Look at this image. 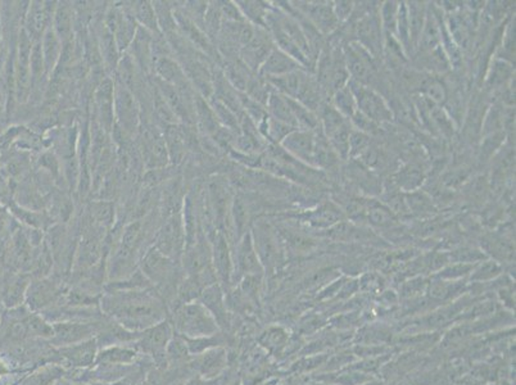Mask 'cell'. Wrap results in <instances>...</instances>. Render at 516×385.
Returning a JSON list of instances; mask_svg holds the SVG:
<instances>
[{"mask_svg": "<svg viewBox=\"0 0 516 385\" xmlns=\"http://www.w3.org/2000/svg\"><path fill=\"white\" fill-rule=\"evenodd\" d=\"M510 73H511L510 66H507L505 62H497L492 70L491 80L493 82V84H502L506 79H508Z\"/></svg>", "mask_w": 516, "mask_h": 385, "instance_id": "7bdbcfd3", "label": "cell"}, {"mask_svg": "<svg viewBox=\"0 0 516 385\" xmlns=\"http://www.w3.org/2000/svg\"><path fill=\"white\" fill-rule=\"evenodd\" d=\"M212 110L216 114L217 121L223 122V125H226L229 127H234V126L238 125L236 116L234 114V112L228 105L223 104V101H220L219 99L214 101Z\"/></svg>", "mask_w": 516, "mask_h": 385, "instance_id": "74e56055", "label": "cell"}, {"mask_svg": "<svg viewBox=\"0 0 516 385\" xmlns=\"http://www.w3.org/2000/svg\"><path fill=\"white\" fill-rule=\"evenodd\" d=\"M157 71L162 76L164 82L171 84L173 86L180 85L184 80L182 69L167 57H162L157 62Z\"/></svg>", "mask_w": 516, "mask_h": 385, "instance_id": "d4e9b609", "label": "cell"}, {"mask_svg": "<svg viewBox=\"0 0 516 385\" xmlns=\"http://www.w3.org/2000/svg\"><path fill=\"white\" fill-rule=\"evenodd\" d=\"M501 274V266L495 261H484L478 264L471 271V280L474 282H487L495 279Z\"/></svg>", "mask_w": 516, "mask_h": 385, "instance_id": "1f68e13d", "label": "cell"}, {"mask_svg": "<svg viewBox=\"0 0 516 385\" xmlns=\"http://www.w3.org/2000/svg\"><path fill=\"white\" fill-rule=\"evenodd\" d=\"M88 327L86 326H79V325H61L57 326V335L63 339L64 342H75L84 338V335L88 334Z\"/></svg>", "mask_w": 516, "mask_h": 385, "instance_id": "d590c367", "label": "cell"}, {"mask_svg": "<svg viewBox=\"0 0 516 385\" xmlns=\"http://www.w3.org/2000/svg\"><path fill=\"white\" fill-rule=\"evenodd\" d=\"M266 108H267V112L270 113V117L297 129V123L294 120L289 101H288L286 97H284L283 94L278 92H271L269 99L266 101Z\"/></svg>", "mask_w": 516, "mask_h": 385, "instance_id": "ba28073f", "label": "cell"}, {"mask_svg": "<svg viewBox=\"0 0 516 385\" xmlns=\"http://www.w3.org/2000/svg\"><path fill=\"white\" fill-rule=\"evenodd\" d=\"M0 53H1V25H0Z\"/></svg>", "mask_w": 516, "mask_h": 385, "instance_id": "7dc6e473", "label": "cell"}, {"mask_svg": "<svg viewBox=\"0 0 516 385\" xmlns=\"http://www.w3.org/2000/svg\"><path fill=\"white\" fill-rule=\"evenodd\" d=\"M321 123L325 136L328 138L341 127H343L344 125H347V121L333 105H324L321 110Z\"/></svg>", "mask_w": 516, "mask_h": 385, "instance_id": "7402d4cb", "label": "cell"}, {"mask_svg": "<svg viewBox=\"0 0 516 385\" xmlns=\"http://www.w3.org/2000/svg\"><path fill=\"white\" fill-rule=\"evenodd\" d=\"M358 36L364 44V48L375 51V48L379 47L380 41L379 22L375 21L373 17L361 21V23L358 25Z\"/></svg>", "mask_w": 516, "mask_h": 385, "instance_id": "ac0fdd59", "label": "cell"}, {"mask_svg": "<svg viewBox=\"0 0 516 385\" xmlns=\"http://www.w3.org/2000/svg\"><path fill=\"white\" fill-rule=\"evenodd\" d=\"M152 301L140 297L126 298L117 304V314L122 317V320H130L138 324V321H145L151 317H154L156 307H153Z\"/></svg>", "mask_w": 516, "mask_h": 385, "instance_id": "5b68a950", "label": "cell"}, {"mask_svg": "<svg viewBox=\"0 0 516 385\" xmlns=\"http://www.w3.org/2000/svg\"><path fill=\"white\" fill-rule=\"evenodd\" d=\"M297 70H301L298 62L280 49H273L261 64L260 73L266 76L267 79H271L280 77Z\"/></svg>", "mask_w": 516, "mask_h": 385, "instance_id": "277c9868", "label": "cell"}, {"mask_svg": "<svg viewBox=\"0 0 516 385\" xmlns=\"http://www.w3.org/2000/svg\"><path fill=\"white\" fill-rule=\"evenodd\" d=\"M27 22L32 34H41L47 25V10L41 3H32L27 14Z\"/></svg>", "mask_w": 516, "mask_h": 385, "instance_id": "f546056e", "label": "cell"}, {"mask_svg": "<svg viewBox=\"0 0 516 385\" xmlns=\"http://www.w3.org/2000/svg\"><path fill=\"white\" fill-rule=\"evenodd\" d=\"M429 116H430V120L434 122L435 126L443 134L451 135L454 132L452 121L450 120V117L445 114V112L442 108L434 107L433 110H430V112H429Z\"/></svg>", "mask_w": 516, "mask_h": 385, "instance_id": "8d00e7d4", "label": "cell"}, {"mask_svg": "<svg viewBox=\"0 0 516 385\" xmlns=\"http://www.w3.org/2000/svg\"><path fill=\"white\" fill-rule=\"evenodd\" d=\"M10 373V370H8V367H7V365L0 360V377L1 376L5 375V374H8Z\"/></svg>", "mask_w": 516, "mask_h": 385, "instance_id": "f6af8a7d", "label": "cell"}, {"mask_svg": "<svg viewBox=\"0 0 516 385\" xmlns=\"http://www.w3.org/2000/svg\"><path fill=\"white\" fill-rule=\"evenodd\" d=\"M304 14L311 20V25L317 30L330 32L334 30L339 21L335 17L333 5L328 3H306Z\"/></svg>", "mask_w": 516, "mask_h": 385, "instance_id": "8992f818", "label": "cell"}, {"mask_svg": "<svg viewBox=\"0 0 516 385\" xmlns=\"http://www.w3.org/2000/svg\"><path fill=\"white\" fill-rule=\"evenodd\" d=\"M30 71L32 82H38L40 79L41 75L47 71L45 70L44 55H42L41 40L35 41L32 44V49H31L30 54Z\"/></svg>", "mask_w": 516, "mask_h": 385, "instance_id": "f1b7e54d", "label": "cell"}, {"mask_svg": "<svg viewBox=\"0 0 516 385\" xmlns=\"http://www.w3.org/2000/svg\"><path fill=\"white\" fill-rule=\"evenodd\" d=\"M54 32L58 39L64 42L71 41L72 36V10L69 5H58L54 12Z\"/></svg>", "mask_w": 516, "mask_h": 385, "instance_id": "2e32d148", "label": "cell"}, {"mask_svg": "<svg viewBox=\"0 0 516 385\" xmlns=\"http://www.w3.org/2000/svg\"><path fill=\"white\" fill-rule=\"evenodd\" d=\"M241 10L242 16L258 25H265L266 18L269 16L266 5L260 1H238L235 3Z\"/></svg>", "mask_w": 516, "mask_h": 385, "instance_id": "cb8c5ba5", "label": "cell"}, {"mask_svg": "<svg viewBox=\"0 0 516 385\" xmlns=\"http://www.w3.org/2000/svg\"><path fill=\"white\" fill-rule=\"evenodd\" d=\"M213 261L214 269L223 280H228L232 275V260L226 239L223 234L217 233L213 239Z\"/></svg>", "mask_w": 516, "mask_h": 385, "instance_id": "9c48e42d", "label": "cell"}, {"mask_svg": "<svg viewBox=\"0 0 516 385\" xmlns=\"http://www.w3.org/2000/svg\"><path fill=\"white\" fill-rule=\"evenodd\" d=\"M395 179H397L395 182L401 189L407 190V192H414L415 189L420 186V184H423L424 173L419 167L410 164L405 169H402L398 173Z\"/></svg>", "mask_w": 516, "mask_h": 385, "instance_id": "44dd1931", "label": "cell"}, {"mask_svg": "<svg viewBox=\"0 0 516 385\" xmlns=\"http://www.w3.org/2000/svg\"><path fill=\"white\" fill-rule=\"evenodd\" d=\"M0 72H1V63H0Z\"/></svg>", "mask_w": 516, "mask_h": 385, "instance_id": "c3c4849f", "label": "cell"}, {"mask_svg": "<svg viewBox=\"0 0 516 385\" xmlns=\"http://www.w3.org/2000/svg\"><path fill=\"white\" fill-rule=\"evenodd\" d=\"M238 264L244 274L257 275L261 273V262L254 248L251 234L244 235L238 248Z\"/></svg>", "mask_w": 516, "mask_h": 385, "instance_id": "52a82bcc", "label": "cell"}, {"mask_svg": "<svg viewBox=\"0 0 516 385\" xmlns=\"http://www.w3.org/2000/svg\"><path fill=\"white\" fill-rule=\"evenodd\" d=\"M143 269L148 276H151L154 280H160L169 269V261L166 260L164 254L158 251V248H154L145 256L143 261Z\"/></svg>", "mask_w": 516, "mask_h": 385, "instance_id": "9a60e30c", "label": "cell"}, {"mask_svg": "<svg viewBox=\"0 0 516 385\" xmlns=\"http://www.w3.org/2000/svg\"><path fill=\"white\" fill-rule=\"evenodd\" d=\"M41 47H42V55L45 62V70L47 72L51 71L62 54L61 40L58 39L54 30L49 29L45 31L41 40Z\"/></svg>", "mask_w": 516, "mask_h": 385, "instance_id": "4fadbf2b", "label": "cell"}, {"mask_svg": "<svg viewBox=\"0 0 516 385\" xmlns=\"http://www.w3.org/2000/svg\"><path fill=\"white\" fill-rule=\"evenodd\" d=\"M370 148V138L364 132H351L348 144V157H361Z\"/></svg>", "mask_w": 516, "mask_h": 385, "instance_id": "d6a6232c", "label": "cell"}, {"mask_svg": "<svg viewBox=\"0 0 516 385\" xmlns=\"http://www.w3.org/2000/svg\"><path fill=\"white\" fill-rule=\"evenodd\" d=\"M423 88H424V94L429 101H433L435 104H439L445 101L447 92H445V85L438 82L437 79L426 82Z\"/></svg>", "mask_w": 516, "mask_h": 385, "instance_id": "e575fe53", "label": "cell"}, {"mask_svg": "<svg viewBox=\"0 0 516 385\" xmlns=\"http://www.w3.org/2000/svg\"><path fill=\"white\" fill-rule=\"evenodd\" d=\"M315 142L316 136L314 132L295 129L286 135L280 144L284 151L293 156L294 158L314 166Z\"/></svg>", "mask_w": 516, "mask_h": 385, "instance_id": "3957f363", "label": "cell"}, {"mask_svg": "<svg viewBox=\"0 0 516 385\" xmlns=\"http://www.w3.org/2000/svg\"><path fill=\"white\" fill-rule=\"evenodd\" d=\"M398 3L395 1H386L380 10V18H382V25L385 31L389 34L395 35V27H397V14H398Z\"/></svg>", "mask_w": 516, "mask_h": 385, "instance_id": "836d02e7", "label": "cell"}, {"mask_svg": "<svg viewBox=\"0 0 516 385\" xmlns=\"http://www.w3.org/2000/svg\"><path fill=\"white\" fill-rule=\"evenodd\" d=\"M426 5L420 1H413L407 5L408 13V27H410V45L416 47L419 44V39L421 31L424 29L426 18Z\"/></svg>", "mask_w": 516, "mask_h": 385, "instance_id": "7c38bea8", "label": "cell"}, {"mask_svg": "<svg viewBox=\"0 0 516 385\" xmlns=\"http://www.w3.org/2000/svg\"><path fill=\"white\" fill-rule=\"evenodd\" d=\"M288 101H289L298 130L314 132L315 129H317L319 126V119L314 112L304 107V104H301L299 101H294L291 98H288Z\"/></svg>", "mask_w": 516, "mask_h": 385, "instance_id": "5bb4252c", "label": "cell"}, {"mask_svg": "<svg viewBox=\"0 0 516 385\" xmlns=\"http://www.w3.org/2000/svg\"><path fill=\"white\" fill-rule=\"evenodd\" d=\"M366 216L369 221L376 226H389L395 223V214L391 208L380 203H371L366 207Z\"/></svg>", "mask_w": 516, "mask_h": 385, "instance_id": "603a6c76", "label": "cell"}, {"mask_svg": "<svg viewBox=\"0 0 516 385\" xmlns=\"http://www.w3.org/2000/svg\"><path fill=\"white\" fill-rule=\"evenodd\" d=\"M138 4L139 5H136V8H135L136 18L139 20V22L145 29L152 31L158 30V22H157V14H156L154 5H152L148 1H142V3H138Z\"/></svg>", "mask_w": 516, "mask_h": 385, "instance_id": "4316f807", "label": "cell"}, {"mask_svg": "<svg viewBox=\"0 0 516 385\" xmlns=\"http://www.w3.org/2000/svg\"><path fill=\"white\" fill-rule=\"evenodd\" d=\"M334 4L335 5H333V10H334L336 20L339 21V22L348 18V16L351 14V12L354 10V3L352 1H336Z\"/></svg>", "mask_w": 516, "mask_h": 385, "instance_id": "ee69618b", "label": "cell"}, {"mask_svg": "<svg viewBox=\"0 0 516 385\" xmlns=\"http://www.w3.org/2000/svg\"><path fill=\"white\" fill-rule=\"evenodd\" d=\"M474 269V266L467 264H452V266H448L445 267V270L441 271L439 277L443 279V280H456V279H460L463 276L471 273Z\"/></svg>", "mask_w": 516, "mask_h": 385, "instance_id": "f35d334b", "label": "cell"}, {"mask_svg": "<svg viewBox=\"0 0 516 385\" xmlns=\"http://www.w3.org/2000/svg\"><path fill=\"white\" fill-rule=\"evenodd\" d=\"M295 130L292 126L283 123V122L278 121L273 117L267 116L261 123H260V132H262L265 134V136H267L270 140H273L275 142H282L284 140V138L286 135H289L291 132Z\"/></svg>", "mask_w": 516, "mask_h": 385, "instance_id": "ffe728a7", "label": "cell"}, {"mask_svg": "<svg viewBox=\"0 0 516 385\" xmlns=\"http://www.w3.org/2000/svg\"><path fill=\"white\" fill-rule=\"evenodd\" d=\"M167 144H169V148H167V153L170 154L172 160L175 161H180L182 158V152H184V138H182V134L177 127H170L167 132H166V139H164Z\"/></svg>", "mask_w": 516, "mask_h": 385, "instance_id": "4dcf8cb0", "label": "cell"}, {"mask_svg": "<svg viewBox=\"0 0 516 385\" xmlns=\"http://www.w3.org/2000/svg\"><path fill=\"white\" fill-rule=\"evenodd\" d=\"M333 107L343 116L344 119L352 117L357 112V104H356L354 92H351L348 85H345L342 89L334 92Z\"/></svg>", "mask_w": 516, "mask_h": 385, "instance_id": "d6986e66", "label": "cell"}, {"mask_svg": "<svg viewBox=\"0 0 516 385\" xmlns=\"http://www.w3.org/2000/svg\"><path fill=\"white\" fill-rule=\"evenodd\" d=\"M395 35L400 39V44H402L401 47L404 48L410 47V27H408V13H407L406 3H400L398 5Z\"/></svg>", "mask_w": 516, "mask_h": 385, "instance_id": "83f0119b", "label": "cell"}, {"mask_svg": "<svg viewBox=\"0 0 516 385\" xmlns=\"http://www.w3.org/2000/svg\"><path fill=\"white\" fill-rule=\"evenodd\" d=\"M343 219L341 210H338L333 204H324L319 207L316 211L310 213L308 221L317 227H330Z\"/></svg>", "mask_w": 516, "mask_h": 385, "instance_id": "e0dca14e", "label": "cell"}, {"mask_svg": "<svg viewBox=\"0 0 516 385\" xmlns=\"http://www.w3.org/2000/svg\"><path fill=\"white\" fill-rule=\"evenodd\" d=\"M352 123H354V127L357 129V132H364V134H370V132H374L376 130V123L371 121L370 119H367L366 116H364L363 113L357 111L354 113V116L351 117Z\"/></svg>", "mask_w": 516, "mask_h": 385, "instance_id": "60d3db41", "label": "cell"}, {"mask_svg": "<svg viewBox=\"0 0 516 385\" xmlns=\"http://www.w3.org/2000/svg\"><path fill=\"white\" fill-rule=\"evenodd\" d=\"M233 213L236 227L239 230H242L244 225L247 223V220H248V210H247V206H245V203L242 199H235Z\"/></svg>", "mask_w": 516, "mask_h": 385, "instance_id": "b9f144b4", "label": "cell"}, {"mask_svg": "<svg viewBox=\"0 0 516 385\" xmlns=\"http://www.w3.org/2000/svg\"><path fill=\"white\" fill-rule=\"evenodd\" d=\"M177 326L189 335H211L216 332L211 316L199 304L184 306L177 316Z\"/></svg>", "mask_w": 516, "mask_h": 385, "instance_id": "7a4b0ae2", "label": "cell"}, {"mask_svg": "<svg viewBox=\"0 0 516 385\" xmlns=\"http://www.w3.org/2000/svg\"><path fill=\"white\" fill-rule=\"evenodd\" d=\"M347 85L351 92H354L357 111L363 113L376 125L392 120V112L378 92L356 80H349Z\"/></svg>", "mask_w": 516, "mask_h": 385, "instance_id": "6da1fadb", "label": "cell"}, {"mask_svg": "<svg viewBox=\"0 0 516 385\" xmlns=\"http://www.w3.org/2000/svg\"><path fill=\"white\" fill-rule=\"evenodd\" d=\"M441 42H442V29L439 26V22L433 13L430 14L429 12H426L424 29L421 31L417 45H420V48H423V51L428 53V51L437 49Z\"/></svg>", "mask_w": 516, "mask_h": 385, "instance_id": "8fae6325", "label": "cell"}, {"mask_svg": "<svg viewBox=\"0 0 516 385\" xmlns=\"http://www.w3.org/2000/svg\"><path fill=\"white\" fill-rule=\"evenodd\" d=\"M167 335H169V332H167L166 326H160V327L154 329L152 333L147 336V339H145L147 345L152 351H154V349L157 351V349H160L161 347H163V343H166Z\"/></svg>", "mask_w": 516, "mask_h": 385, "instance_id": "ab89813d", "label": "cell"}, {"mask_svg": "<svg viewBox=\"0 0 516 385\" xmlns=\"http://www.w3.org/2000/svg\"><path fill=\"white\" fill-rule=\"evenodd\" d=\"M160 252L169 254L179 249L182 244V223L177 219H171L164 225L161 235H160Z\"/></svg>", "mask_w": 516, "mask_h": 385, "instance_id": "30bf717a", "label": "cell"}, {"mask_svg": "<svg viewBox=\"0 0 516 385\" xmlns=\"http://www.w3.org/2000/svg\"><path fill=\"white\" fill-rule=\"evenodd\" d=\"M4 216H3V213H0V232H1V229H3V226H4Z\"/></svg>", "mask_w": 516, "mask_h": 385, "instance_id": "bcb514c9", "label": "cell"}, {"mask_svg": "<svg viewBox=\"0 0 516 385\" xmlns=\"http://www.w3.org/2000/svg\"><path fill=\"white\" fill-rule=\"evenodd\" d=\"M116 101L117 112L121 114L122 120L125 119V121L134 123V120L136 119V108L132 94L126 89H121L116 95Z\"/></svg>", "mask_w": 516, "mask_h": 385, "instance_id": "484cf974", "label": "cell"}]
</instances>
